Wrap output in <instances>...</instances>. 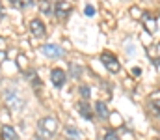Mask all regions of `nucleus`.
Segmentation results:
<instances>
[{
  "label": "nucleus",
  "mask_w": 160,
  "mask_h": 140,
  "mask_svg": "<svg viewBox=\"0 0 160 140\" xmlns=\"http://www.w3.org/2000/svg\"><path fill=\"white\" fill-rule=\"evenodd\" d=\"M30 34L34 38H38V39L45 36V24H43V21H39V19H32L30 21Z\"/></svg>",
  "instance_id": "nucleus-7"
},
{
  "label": "nucleus",
  "mask_w": 160,
  "mask_h": 140,
  "mask_svg": "<svg viewBox=\"0 0 160 140\" xmlns=\"http://www.w3.org/2000/svg\"><path fill=\"white\" fill-rule=\"evenodd\" d=\"M58 131V122L50 116L47 118H41L38 122V129H36V137L38 140H50Z\"/></svg>",
  "instance_id": "nucleus-1"
},
{
  "label": "nucleus",
  "mask_w": 160,
  "mask_h": 140,
  "mask_svg": "<svg viewBox=\"0 0 160 140\" xmlns=\"http://www.w3.org/2000/svg\"><path fill=\"white\" fill-rule=\"evenodd\" d=\"M71 73H73V77H78L80 73H82V69H80L78 65H71Z\"/></svg>",
  "instance_id": "nucleus-18"
},
{
  "label": "nucleus",
  "mask_w": 160,
  "mask_h": 140,
  "mask_svg": "<svg viewBox=\"0 0 160 140\" xmlns=\"http://www.w3.org/2000/svg\"><path fill=\"white\" fill-rule=\"evenodd\" d=\"M80 93H82L84 101H86V99H89V88H88V86H82V88H80Z\"/></svg>",
  "instance_id": "nucleus-15"
},
{
  "label": "nucleus",
  "mask_w": 160,
  "mask_h": 140,
  "mask_svg": "<svg viewBox=\"0 0 160 140\" xmlns=\"http://www.w3.org/2000/svg\"><path fill=\"white\" fill-rule=\"evenodd\" d=\"M30 6H34L32 0H19V8H30Z\"/></svg>",
  "instance_id": "nucleus-17"
},
{
  "label": "nucleus",
  "mask_w": 160,
  "mask_h": 140,
  "mask_svg": "<svg viewBox=\"0 0 160 140\" xmlns=\"http://www.w3.org/2000/svg\"><path fill=\"white\" fill-rule=\"evenodd\" d=\"M9 2H11V4H13L15 8H19V0H9Z\"/></svg>",
  "instance_id": "nucleus-21"
},
{
  "label": "nucleus",
  "mask_w": 160,
  "mask_h": 140,
  "mask_svg": "<svg viewBox=\"0 0 160 140\" xmlns=\"http://www.w3.org/2000/svg\"><path fill=\"white\" fill-rule=\"evenodd\" d=\"M104 140H119V138H118V133L116 131H106L104 133Z\"/></svg>",
  "instance_id": "nucleus-14"
},
{
  "label": "nucleus",
  "mask_w": 160,
  "mask_h": 140,
  "mask_svg": "<svg viewBox=\"0 0 160 140\" xmlns=\"http://www.w3.org/2000/svg\"><path fill=\"white\" fill-rule=\"evenodd\" d=\"M0 137H2V140H19L17 131H15L11 125H4L2 131H0Z\"/></svg>",
  "instance_id": "nucleus-8"
},
{
  "label": "nucleus",
  "mask_w": 160,
  "mask_h": 140,
  "mask_svg": "<svg viewBox=\"0 0 160 140\" xmlns=\"http://www.w3.org/2000/svg\"><path fill=\"white\" fill-rule=\"evenodd\" d=\"M4 103H6L11 110H17V108L22 106V101L19 99V93L15 92V90H11V88H8V90L4 92Z\"/></svg>",
  "instance_id": "nucleus-2"
},
{
  "label": "nucleus",
  "mask_w": 160,
  "mask_h": 140,
  "mask_svg": "<svg viewBox=\"0 0 160 140\" xmlns=\"http://www.w3.org/2000/svg\"><path fill=\"white\" fill-rule=\"evenodd\" d=\"M84 13H86L88 17H93V15H95V8H93V6H86V9H84Z\"/></svg>",
  "instance_id": "nucleus-16"
},
{
  "label": "nucleus",
  "mask_w": 160,
  "mask_h": 140,
  "mask_svg": "<svg viewBox=\"0 0 160 140\" xmlns=\"http://www.w3.org/2000/svg\"><path fill=\"white\" fill-rule=\"evenodd\" d=\"M78 108H80V114H82L86 120H91L93 112H91V108L88 106V103H86V101H80V103H78Z\"/></svg>",
  "instance_id": "nucleus-10"
},
{
  "label": "nucleus",
  "mask_w": 160,
  "mask_h": 140,
  "mask_svg": "<svg viewBox=\"0 0 160 140\" xmlns=\"http://www.w3.org/2000/svg\"><path fill=\"white\" fill-rule=\"evenodd\" d=\"M101 62L104 64V67H106L110 73H118V71L121 69L118 58H116L112 52H102V54H101Z\"/></svg>",
  "instance_id": "nucleus-3"
},
{
  "label": "nucleus",
  "mask_w": 160,
  "mask_h": 140,
  "mask_svg": "<svg viewBox=\"0 0 160 140\" xmlns=\"http://www.w3.org/2000/svg\"><path fill=\"white\" fill-rule=\"evenodd\" d=\"M50 80H52V84L56 88H62L65 84V80H67V75H65V71H62L60 67H56V69L50 71Z\"/></svg>",
  "instance_id": "nucleus-6"
},
{
  "label": "nucleus",
  "mask_w": 160,
  "mask_h": 140,
  "mask_svg": "<svg viewBox=\"0 0 160 140\" xmlns=\"http://www.w3.org/2000/svg\"><path fill=\"white\" fill-rule=\"evenodd\" d=\"M39 11L43 15H50V13H52V6H50L48 0H41L39 2Z\"/></svg>",
  "instance_id": "nucleus-12"
},
{
  "label": "nucleus",
  "mask_w": 160,
  "mask_h": 140,
  "mask_svg": "<svg viewBox=\"0 0 160 140\" xmlns=\"http://www.w3.org/2000/svg\"><path fill=\"white\" fill-rule=\"evenodd\" d=\"M65 133H67L69 137H73V138H80V133L75 129V127H71V125H67V127H65Z\"/></svg>",
  "instance_id": "nucleus-13"
},
{
  "label": "nucleus",
  "mask_w": 160,
  "mask_h": 140,
  "mask_svg": "<svg viewBox=\"0 0 160 140\" xmlns=\"http://www.w3.org/2000/svg\"><path fill=\"white\" fill-rule=\"evenodd\" d=\"M41 52L47 56V58H62L63 56V49L54 43H47V45L41 47Z\"/></svg>",
  "instance_id": "nucleus-5"
},
{
  "label": "nucleus",
  "mask_w": 160,
  "mask_h": 140,
  "mask_svg": "<svg viewBox=\"0 0 160 140\" xmlns=\"http://www.w3.org/2000/svg\"><path fill=\"white\" fill-rule=\"evenodd\" d=\"M95 110H97V114H99L101 118H108V106H106L102 101H97V103H95Z\"/></svg>",
  "instance_id": "nucleus-11"
},
{
  "label": "nucleus",
  "mask_w": 160,
  "mask_h": 140,
  "mask_svg": "<svg viewBox=\"0 0 160 140\" xmlns=\"http://www.w3.org/2000/svg\"><path fill=\"white\" fill-rule=\"evenodd\" d=\"M130 13H132V17H138V19H143V13H142L140 9H136V8H134V9H132Z\"/></svg>",
  "instance_id": "nucleus-19"
},
{
  "label": "nucleus",
  "mask_w": 160,
  "mask_h": 140,
  "mask_svg": "<svg viewBox=\"0 0 160 140\" xmlns=\"http://www.w3.org/2000/svg\"><path fill=\"white\" fill-rule=\"evenodd\" d=\"M6 60V50H0V62H4Z\"/></svg>",
  "instance_id": "nucleus-20"
},
{
  "label": "nucleus",
  "mask_w": 160,
  "mask_h": 140,
  "mask_svg": "<svg viewBox=\"0 0 160 140\" xmlns=\"http://www.w3.org/2000/svg\"><path fill=\"white\" fill-rule=\"evenodd\" d=\"M142 21H143V26H145V30H147V32H151V34H153V32L157 30V21H155V17L143 15V19H142Z\"/></svg>",
  "instance_id": "nucleus-9"
},
{
  "label": "nucleus",
  "mask_w": 160,
  "mask_h": 140,
  "mask_svg": "<svg viewBox=\"0 0 160 140\" xmlns=\"http://www.w3.org/2000/svg\"><path fill=\"white\" fill-rule=\"evenodd\" d=\"M71 11H73V6H71L69 2H65V0L56 2V17H58L60 21H65V19L71 15Z\"/></svg>",
  "instance_id": "nucleus-4"
}]
</instances>
